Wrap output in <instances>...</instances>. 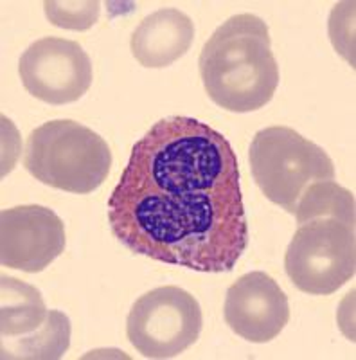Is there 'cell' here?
<instances>
[{
    "instance_id": "6da1fadb",
    "label": "cell",
    "mask_w": 356,
    "mask_h": 360,
    "mask_svg": "<svg viewBox=\"0 0 356 360\" xmlns=\"http://www.w3.org/2000/svg\"><path fill=\"white\" fill-rule=\"evenodd\" d=\"M108 221L131 252L197 272L232 270L249 224L225 135L185 115L160 119L131 148Z\"/></svg>"
},
{
    "instance_id": "7a4b0ae2",
    "label": "cell",
    "mask_w": 356,
    "mask_h": 360,
    "mask_svg": "<svg viewBox=\"0 0 356 360\" xmlns=\"http://www.w3.org/2000/svg\"><path fill=\"white\" fill-rule=\"evenodd\" d=\"M198 65L207 96L227 112L259 110L279 86L268 25L250 13L230 17L214 31Z\"/></svg>"
},
{
    "instance_id": "3957f363",
    "label": "cell",
    "mask_w": 356,
    "mask_h": 360,
    "mask_svg": "<svg viewBox=\"0 0 356 360\" xmlns=\"http://www.w3.org/2000/svg\"><path fill=\"white\" fill-rule=\"evenodd\" d=\"M24 166L41 184L88 195L107 180L112 152L107 141L72 119L34 128L25 141Z\"/></svg>"
},
{
    "instance_id": "277c9868",
    "label": "cell",
    "mask_w": 356,
    "mask_h": 360,
    "mask_svg": "<svg viewBox=\"0 0 356 360\" xmlns=\"http://www.w3.org/2000/svg\"><path fill=\"white\" fill-rule=\"evenodd\" d=\"M249 159L263 195L290 214L313 182L335 179L328 153L288 127L259 130L250 143Z\"/></svg>"
},
{
    "instance_id": "5b68a950",
    "label": "cell",
    "mask_w": 356,
    "mask_h": 360,
    "mask_svg": "<svg viewBox=\"0 0 356 360\" xmlns=\"http://www.w3.org/2000/svg\"><path fill=\"white\" fill-rule=\"evenodd\" d=\"M284 269L291 283L304 294H335L355 278V227L333 217L304 221L288 245Z\"/></svg>"
},
{
    "instance_id": "8992f818",
    "label": "cell",
    "mask_w": 356,
    "mask_h": 360,
    "mask_svg": "<svg viewBox=\"0 0 356 360\" xmlns=\"http://www.w3.org/2000/svg\"><path fill=\"white\" fill-rule=\"evenodd\" d=\"M204 314L180 287H159L137 299L126 319L130 344L146 359H173L197 342Z\"/></svg>"
},
{
    "instance_id": "52a82bcc",
    "label": "cell",
    "mask_w": 356,
    "mask_h": 360,
    "mask_svg": "<svg viewBox=\"0 0 356 360\" xmlns=\"http://www.w3.org/2000/svg\"><path fill=\"white\" fill-rule=\"evenodd\" d=\"M22 85L49 105L81 99L92 85V62L78 41L46 37L31 44L18 62Z\"/></svg>"
},
{
    "instance_id": "ba28073f",
    "label": "cell",
    "mask_w": 356,
    "mask_h": 360,
    "mask_svg": "<svg viewBox=\"0 0 356 360\" xmlns=\"http://www.w3.org/2000/svg\"><path fill=\"white\" fill-rule=\"evenodd\" d=\"M65 225L53 209L18 205L0 214V263L22 272H41L65 250Z\"/></svg>"
},
{
    "instance_id": "9c48e42d",
    "label": "cell",
    "mask_w": 356,
    "mask_h": 360,
    "mask_svg": "<svg viewBox=\"0 0 356 360\" xmlns=\"http://www.w3.org/2000/svg\"><path fill=\"white\" fill-rule=\"evenodd\" d=\"M225 323L236 335L254 344L274 340L290 321L286 294L261 270L242 276L227 290Z\"/></svg>"
},
{
    "instance_id": "30bf717a",
    "label": "cell",
    "mask_w": 356,
    "mask_h": 360,
    "mask_svg": "<svg viewBox=\"0 0 356 360\" xmlns=\"http://www.w3.org/2000/svg\"><path fill=\"white\" fill-rule=\"evenodd\" d=\"M195 41V22L175 8H164L143 18L131 34L133 58L146 69H164L180 60Z\"/></svg>"
},
{
    "instance_id": "8fae6325",
    "label": "cell",
    "mask_w": 356,
    "mask_h": 360,
    "mask_svg": "<svg viewBox=\"0 0 356 360\" xmlns=\"http://www.w3.org/2000/svg\"><path fill=\"white\" fill-rule=\"evenodd\" d=\"M0 335L15 340L33 335L46 326L53 310H47L40 290L20 279L0 278Z\"/></svg>"
},
{
    "instance_id": "7c38bea8",
    "label": "cell",
    "mask_w": 356,
    "mask_h": 360,
    "mask_svg": "<svg viewBox=\"0 0 356 360\" xmlns=\"http://www.w3.org/2000/svg\"><path fill=\"white\" fill-rule=\"evenodd\" d=\"M70 346V321L62 311L53 310L51 319L37 333L22 339L2 340V359L56 360Z\"/></svg>"
},
{
    "instance_id": "4fadbf2b",
    "label": "cell",
    "mask_w": 356,
    "mask_h": 360,
    "mask_svg": "<svg viewBox=\"0 0 356 360\" xmlns=\"http://www.w3.org/2000/svg\"><path fill=\"white\" fill-rule=\"evenodd\" d=\"M294 214L297 225L313 218L333 217L355 227V195L335 180L313 182L301 197Z\"/></svg>"
},
{
    "instance_id": "5bb4252c",
    "label": "cell",
    "mask_w": 356,
    "mask_h": 360,
    "mask_svg": "<svg viewBox=\"0 0 356 360\" xmlns=\"http://www.w3.org/2000/svg\"><path fill=\"white\" fill-rule=\"evenodd\" d=\"M46 17L56 27L70 31H86L99 20L101 4L98 0L83 2H44Z\"/></svg>"
},
{
    "instance_id": "9a60e30c",
    "label": "cell",
    "mask_w": 356,
    "mask_h": 360,
    "mask_svg": "<svg viewBox=\"0 0 356 360\" xmlns=\"http://www.w3.org/2000/svg\"><path fill=\"white\" fill-rule=\"evenodd\" d=\"M355 15V2H342V4L335 6L331 13V22H329V33H331V41L335 45V49L338 51L345 60L351 62V67H355V44H352V31H342L340 25L344 24L349 29H352V18L349 17Z\"/></svg>"
}]
</instances>
